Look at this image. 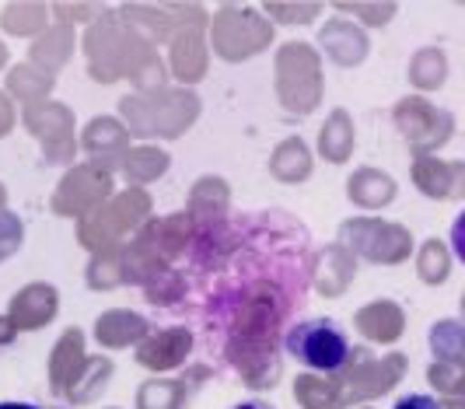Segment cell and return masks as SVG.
Here are the masks:
<instances>
[{
	"mask_svg": "<svg viewBox=\"0 0 465 409\" xmlns=\"http://www.w3.org/2000/svg\"><path fill=\"white\" fill-rule=\"evenodd\" d=\"M291 357L312 371H340L350 357V336L332 318H304L287 333Z\"/></svg>",
	"mask_w": 465,
	"mask_h": 409,
	"instance_id": "cell-1",
	"label": "cell"
},
{
	"mask_svg": "<svg viewBox=\"0 0 465 409\" xmlns=\"http://www.w3.org/2000/svg\"><path fill=\"white\" fill-rule=\"evenodd\" d=\"M448 238H451V252L459 255V263L465 266V210L455 217V224H451V234H448Z\"/></svg>",
	"mask_w": 465,
	"mask_h": 409,
	"instance_id": "cell-2",
	"label": "cell"
},
{
	"mask_svg": "<svg viewBox=\"0 0 465 409\" xmlns=\"http://www.w3.org/2000/svg\"><path fill=\"white\" fill-rule=\"evenodd\" d=\"M392 409H441V403H438L434 395H420V392H413V395H402Z\"/></svg>",
	"mask_w": 465,
	"mask_h": 409,
	"instance_id": "cell-3",
	"label": "cell"
},
{
	"mask_svg": "<svg viewBox=\"0 0 465 409\" xmlns=\"http://www.w3.org/2000/svg\"><path fill=\"white\" fill-rule=\"evenodd\" d=\"M232 409H270L266 403H256V399H249V403H238V406H232Z\"/></svg>",
	"mask_w": 465,
	"mask_h": 409,
	"instance_id": "cell-4",
	"label": "cell"
},
{
	"mask_svg": "<svg viewBox=\"0 0 465 409\" xmlns=\"http://www.w3.org/2000/svg\"><path fill=\"white\" fill-rule=\"evenodd\" d=\"M0 409H39V406H28V403H0Z\"/></svg>",
	"mask_w": 465,
	"mask_h": 409,
	"instance_id": "cell-5",
	"label": "cell"
}]
</instances>
